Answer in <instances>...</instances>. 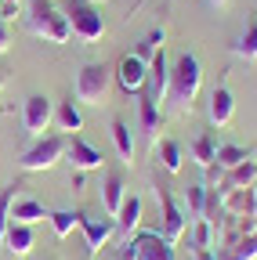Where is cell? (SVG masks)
I'll return each instance as SVG.
<instances>
[{
  "label": "cell",
  "mask_w": 257,
  "mask_h": 260,
  "mask_svg": "<svg viewBox=\"0 0 257 260\" xmlns=\"http://www.w3.org/2000/svg\"><path fill=\"white\" fill-rule=\"evenodd\" d=\"M25 29L44 44H66L73 37L66 11L54 0H25Z\"/></svg>",
  "instance_id": "obj_1"
},
{
  "label": "cell",
  "mask_w": 257,
  "mask_h": 260,
  "mask_svg": "<svg viewBox=\"0 0 257 260\" xmlns=\"http://www.w3.org/2000/svg\"><path fill=\"white\" fill-rule=\"evenodd\" d=\"M156 203H159V213H163V232H159V235H163L170 246H178L181 235H185V210L178 206L170 184L159 181V174H156Z\"/></svg>",
  "instance_id": "obj_7"
},
{
  "label": "cell",
  "mask_w": 257,
  "mask_h": 260,
  "mask_svg": "<svg viewBox=\"0 0 257 260\" xmlns=\"http://www.w3.org/2000/svg\"><path fill=\"white\" fill-rule=\"evenodd\" d=\"M54 126L62 130V134H76V130L83 126V112H80V105L73 102V98H66V102H58V109H54Z\"/></svg>",
  "instance_id": "obj_19"
},
{
  "label": "cell",
  "mask_w": 257,
  "mask_h": 260,
  "mask_svg": "<svg viewBox=\"0 0 257 260\" xmlns=\"http://www.w3.org/2000/svg\"><path fill=\"white\" fill-rule=\"evenodd\" d=\"M138 224H141V199H138V195H127L120 213H116V235L127 242L131 232H138Z\"/></svg>",
  "instance_id": "obj_17"
},
{
  "label": "cell",
  "mask_w": 257,
  "mask_h": 260,
  "mask_svg": "<svg viewBox=\"0 0 257 260\" xmlns=\"http://www.w3.org/2000/svg\"><path fill=\"white\" fill-rule=\"evenodd\" d=\"M214 155H217V138H214V130H203V134L192 141V162L203 170L214 167Z\"/></svg>",
  "instance_id": "obj_26"
},
{
  "label": "cell",
  "mask_w": 257,
  "mask_h": 260,
  "mask_svg": "<svg viewBox=\"0 0 257 260\" xmlns=\"http://www.w3.org/2000/svg\"><path fill=\"white\" fill-rule=\"evenodd\" d=\"M112 145H116V152H120V159L123 162H131L134 159V134H131V126H127L123 119H112Z\"/></svg>",
  "instance_id": "obj_27"
},
{
  "label": "cell",
  "mask_w": 257,
  "mask_h": 260,
  "mask_svg": "<svg viewBox=\"0 0 257 260\" xmlns=\"http://www.w3.org/2000/svg\"><path fill=\"white\" fill-rule=\"evenodd\" d=\"M232 116H236V98H232V90L224 83H217L214 94H210V123L214 126H229Z\"/></svg>",
  "instance_id": "obj_16"
},
{
  "label": "cell",
  "mask_w": 257,
  "mask_h": 260,
  "mask_svg": "<svg viewBox=\"0 0 257 260\" xmlns=\"http://www.w3.org/2000/svg\"><path fill=\"white\" fill-rule=\"evenodd\" d=\"M163 40H167V29H163V25H156V29L149 32V37H145V40H138V47H134V54H138V58H141V61L149 65V61H152V54H156L159 47H163Z\"/></svg>",
  "instance_id": "obj_30"
},
{
  "label": "cell",
  "mask_w": 257,
  "mask_h": 260,
  "mask_svg": "<svg viewBox=\"0 0 257 260\" xmlns=\"http://www.w3.org/2000/svg\"><path fill=\"white\" fill-rule=\"evenodd\" d=\"M112 83V69L105 61H87L76 76V102L80 105H105Z\"/></svg>",
  "instance_id": "obj_3"
},
{
  "label": "cell",
  "mask_w": 257,
  "mask_h": 260,
  "mask_svg": "<svg viewBox=\"0 0 257 260\" xmlns=\"http://www.w3.org/2000/svg\"><path fill=\"white\" fill-rule=\"evenodd\" d=\"M8 47H11V32H8V22L0 18V54H4Z\"/></svg>",
  "instance_id": "obj_33"
},
{
  "label": "cell",
  "mask_w": 257,
  "mask_h": 260,
  "mask_svg": "<svg viewBox=\"0 0 257 260\" xmlns=\"http://www.w3.org/2000/svg\"><path fill=\"white\" fill-rule=\"evenodd\" d=\"M152 152H156V162L163 167L167 174H178L181 170V145L174 141V138H159V141H152Z\"/></svg>",
  "instance_id": "obj_20"
},
{
  "label": "cell",
  "mask_w": 257,
  "mask_h": 260,
  "mask_svg": "<svg viewBox=\"0 0 257 260\" xmlns=\"http://www.w3.org/2000/svg\"><path fill=\"white\" fill-rule=\"evenodd\" d=\"M221 210L239 220H257V184L253 188H236V191H217Z\"/></svg>",
  "instance_id": "obj_12"
},
{
  "label": "cell",
  "mask_w": 257,
  "mask_h": 260,
  "mask_svg": "<svg viewBox=\"0 0 257 260\" xmlns=\"http://www.w3.org/2000/svg\"><path fill=\"white\" fill-rule=\"evenodd\" d=\"M0 246H4L8 253H15V256H25L29 249H33V228H29V224H8Z\"/></svg>",
  "instance_id": "obj_21"
},
{
  "label": "cell",
  "mask_w": 257,
  "mask_h": 260,
  "mask_svg": "<svg viewBox=\"0 0 257 260\" xmlns=\"http://www.w3.org/2000/svg\"><path fill=\"white\" fill-rule=\"evenodd\" d=\"M207 4H210V8H224V4H229V0H207Z\"/></svg>",
  "instance_id": "obj_35"
},
{
  "label": "cell",
  "mask_w": 257,
  "mask_h": 260,
  "mask_svg": "<svg viewBox=\"0 0 257 260\" xmlns=\"http://www.w3.org/2000/svg\"><path fill=\"white\" fill-rule=\"evenodd\" d=\"M167 87H170V61H167V51L159 47L152 54V61H149V80H145V94L159 109H163V102H167Z\"/></svg>",
  "instance_id": "obj_10"
},
{
  "label": "cell",
  "mask_w": 257,
  "mask_h": 260,
  "mask_svg": "<svg viewBox=\"0 0 257 260\" xmlns=\"http://www.w3.org/2000/svg\"><path fill=\"white\" fill-rule=\"evenodd\" d=\"M47 220H51V228H54V235L66 239L73 228H80V210H54Z\"/></svg>",
  "instance_id": "obj_31"
},
{
  "label": "cell",
  "mask_w": 257,
  "mask_h": 260,
  "mask_svg": "<svg viewBox=\"0 0 257 260\" xmlns=\"http://www.w3.org/2000/svg\"><path fill=\"white\" fill-rule=\"evenodd\" d=\"M120 260H174V246L159 232H138L123 242Z\"/></svg>",
  "instance_id": "obj_6"
},
{
  "label": "cell",
  "mask_w": 257,
  "mask_h": 260,
  "mask_svg": "<svg viewBox=\"0 0 257 260\" xmlns=\"http://www.w3.org/2000/svg\"><path fill=\"white\" fill-rule=\"evenodd\" d=\"M145 80H149V65L131 51V54H123L120 65H116V83L123 94H141L145 90Z\"/></svg>",
  "instance_id": "obj_11"
},
{
  "label": "cell",
  "mask_w": 257,
  "mask_h": 260,
  "mask_svg": "<svg viewBox=\"0 0 257 260\" xmlns=\"http://www.w3.org/2000/svg\"><path fill=\"white\" fill-rule=\"evenodd\" d=\"M51 123H54V102L47 94H29L22 102V126H25V134L44 138V130Z\"/></svg>",
  "instance_id": "obj_8"
},
{
  "label": "cell",
  "mask_w": 257,
  "mask_h": 260,
  "mask_svg": "<svg viewBox=\"0 0 257 260\" xmlns=\"http://www.w3.org/2000/svg\"><path fill=\"white\" fill-rule=\"evenodd\" d=\"M141 4H149V0H138V4H134V11H138V8H141Z\"/></svg>",
  "instance_id": "obj_38"
},
{
  "label": "cell",
  "mask_w": 257,
  "mask_h": 260,
  "mask_svg": "<svg viewBox=\"0 0 257 260\" xmlns=\"http://www.w3.org/2000/svg\"><path fill=\"white\" fill-rule=\"evenodd\" d=\"M66 148H69V134H47V138H40L37 145H29L25 152H22V159H18V167L25 170V174H40V170H51L54 162L66 155Z\"/></svg>",
  "instance_id": "obj_5"
},
{
  "label": "cell",
  "mask_w": 257,
  "mask_h": 260,
  "mask_svg": "<svg viewBox=\"0 0 257 260\" xmlns=\"http://www.w3.org/2000/svg\"><path fill=\"white\" fill-rule=\"evenodd\" d=\"M80 228H83L87 256H98L116 235V217H87V213H80Z\"/></svg>",
  "instance_id": "obj_9"
},
{
  "label": "cell",
  "mask_w": 257,
  "mask_h": 260,
  "mask_svg": "<svg viewBox=\"0 0 257 260\" xmlns=\"http://www.w3.org/2000/svg\"><path fill=\"white\" fill-rule=\"evenodd\" d=\"M207 213V184H188L185 188V217L199 220Z\"/></svg>",
  "instance_id": "obj_28"
},
{
  "label": "cell",
  "mask_w": 257,
  "mask_h": 260,
  "mask_svg": "<svg viewBox=\"0 0 257 260\" xmlns=\"http://www.w3.org/2000/svg\"><path fill=\"white\" fill-rule=\"evenodd\" d=\"M232 58L257 61V15H250V18H246V29L239 32V40L232 44Z\"/></svg>",
  "instance_id": "obj_23"
},
{
  "label": "cell",
  "mask_w": 257,
  "mask_h": 260,
  "mask_svg": "<svg viewBox=\"0 0 257 260\" xmlns=\"http://www.w3.org/2000/svg\"><path fill=\"white\" fill-rule=\"evenodd\" d=\"M203 87V65L196 54H178V61L170 65V87H167V98L174 102V112H192V102Z\"/></svg>",
  "instance_id": "obj_2"
},
{
  "label": "cell",
  "mask_w": 257,
  "mask_h": 260,
  "mask_svg": "<svg viewBox=\"0 0 257 260\" xmlns=\"http://www.w3.org/2000/svg\"><path fill=\"white\" fill-rule=\"evenodd\" d=\"M138 123H141V134H145L149 141H156L159 123H163V119H159V105L152 102V98H149L145 90L138 94Z\"/></svg>",
  "instance_id": "obj_18"
},
{
  "label": "cell",
  "mask_w": 257,
  "mask_h": 260,
  "mask_svg": "<svg viewBox=\"0 0 257 260\" xmlns=\"http://www.w3.org/2000/svg\"><path fill=\"white\" fill-rule=\"evenodd\" d=\"M196 260H217L214 253H196Z\"/></svg>",
  "instance_id": "obj_36"
},
{
  "label": "cell",
  "mask_w": 257,
  "mask_h": 260,
  "mask_svg": "<svg viewBox=\"0 0 257 260\" xmlns=\"http://www.w3.org/2000/svg\"><path fill=\"white\" fill-rule=\"evenodd\" d=\"M62 11H66V18H69V29L83 44H94V40L105 37V18H102V11L94 8L91 0H66Z\"/></svg>",
  "instance_id": "obj_4"
},
{
  "label": "cell",
  "mask_w": 257,
  "mask_h": 260,
  "mask_svg": "<svg viewBox=\"0 0 257 260\" xmlns=\"http://www.w3.org/2000/svg\"><path fill=\"white\" fill-rule=\"evenodd\" d=\"M4 87H8V73L0 69V94H4Z\"/></svg>",
  "instance_id": "obj_34"
},
{
  "label": "cell",
  "mask_w": 257,
  "mask_h": 260,
  "mask_svg": "<svg viewBox=\"0 0 257 260\" xmlns=\"http://www.w3.org/2000/svg\"><path fill=\"white\" fill-rule=\"evenodd\" d=\"M22 184H8L4 191H0V242H4V232H8V224H11V203H15V191Z\"/></svg>",
  "instance_id": "obj_32"
},
{
  "label": "cell",
  "mask_w": 257,
  "mask_h": 260,
  "mask_svg": "<svg viewBox=\"0 0 257 260\" xmlns=\"http://www.w3.org/2000/svg\"><path fill=\"white\" fill-rule=\"evenodd\" d=\"M246 159H253V152H246L239 145H217V155H214V162L221 170H232V167H239V162H246Z\"/></svg>",
  "instance_id": "obj_29"
},
{
  "label": "cell",
  "mask_w": 257,
  "mask_h": 260,
  "mask_svg": "<svg viewBox=\"0 0 257 260\" xmlns=\"http://www.w3.org/2000/svg\"><path fill=\"white\" fill-rule=\"evenodd\" d=\"M127 199V188H123V177L120 174H109L105 177V188H102V206H105V217H116L120 206Z\"/></svg>",
  "instance_id": "obj_24"
},
{
  "label": "cell",
  "mask_w": 257,
  "mask_h": 260,
  "mask_svg": "<svg viewBox=\"0 0 257 260\" xmlns=\"http://www.w3.org/2000/svg\"><path fill=\"white\" fill-rule=\"evenodd\" d=\"M217 260H257V232L253 235H239L232 232L229 239H224L221 249H214Z\"/></svg>",
  "instance_id": "obj_14"
},
{
  "label": "cell",
  "mask_w": 257,
  "mask_h": 260,
  "mask_svg": "<svg viewBox=\"0 0 257 260\" xmlns=\"http://www.w3.org/2000/svg\"><path fill=\"white\" fill-rule=\"evenodd\" d=\"M44 217H51V213H47V206L37 203V199H15V203H11V224H29V228H33V224L44 220Z\"/></svg>",
  "instance_id": "obj_22"
},
{
  "label": "cell",
  "mask_w": 257,
  "mask_h": 260,
  "mask_svg": "<svg viewBox=\"0 0 257 260\" xmlns=\"http://www.w3.org/2000/svg\"><path fill=\"white\" fill-rule=\"evenodd\" d=\"M66 155H69V162H73V170H102V162H105V155L94 148L91 141H83L80 134H73L69 138V148H66Z\"/></svg>",
  "instance_id": "obj_13"
},
{
  "label": "cell",
  "mask_w": 257,
  "mask_h": 260,
  "mask_svg": "<svg viewBox=\"0 0 257 260\" xmlns=\"http://www.w3.org/2000/svg\"><path fill=\"white\" fill-rule=\"evenodd\" d=\"M0 4H8V8H18V0H0Z\"/></svg>",
  "instance_id": "obj_37"
},
{
  "label": "cell",
  "mask_w": 257,
  "mask_h": 260,
  "mask_svg": "<svg viewBox=\"0 0 257 260\" xmlns=\"http://www.w3.org/2000/svg\"><path fill=\"white\" fill-rule=\"evenodd\" d=\"M253 159H257V148H253Z\"/></svg>",
  "instance_id": "obj_39"
},
{
  "label": "cell",
  "mask_w": 257,
  "mask_h": 260,
  "mask_svg": "<svg viewBox=\"0 0 257 260\" xmlns=\"http://www.w3.org/2000/svg\"><path fill=\"white\" fill-rule=\"evenodd\" d=\"M253 184H257V159H246V162L221 174L217 191H236V188H253Z\"/></svg>",
  "instance_id": "obj_15"
},
{
  "label": "cell",
  "mask_w": 257,
  "mask_h": 260,
  "mask_svg": "<svg viewBox=\"0 0 257 260\" xmlns=\"http://www.w3.org/2000/svg\"><path fill=\"white\" fill-rule=\"evenodd\" d=\"M217 242V224L199 217V220H192V253H210Z\"/></svg>",
  "instance_id": "obj_25"
}]
</instances>
